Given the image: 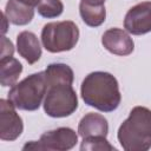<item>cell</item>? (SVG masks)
I'll use <instances>...</instances> for the list:
<instances>
[{"label":"cell","instance_id":"obj_1","mask_svg":"<svg viewBox=\"0 0 151 151\" xmlns=\"http://www.w3.org/2000/svg\"><path fill=\"white\" fill-rule=\"evenodd\" d=\"M80 94L86 105L101 112H112L122 101L119 84L114 76L104 71L88 73L80 86Z\"/></svg>","mask_w":151,"mask_h":151},{"label":"cell","instance_id":"obj_2","mask_svg":"<svg viewBox=\"0 0 151 151\" xmlns=\"http://www.w3.org/2000/svg\"><path fill=\"white\" fill-rule=\"evenodd\" d=\"M117 138L125 151L151 149V110L145 106H134L120 124Z\"/></svg>","mask_w":151,"mask_h":151},{"label":"cell","instance_id":"obj_3","mask_svg":"<svg viewBox=\"0 0 151 151\" xmlns=\"http://www.w3.org/2000/svg\"><path fill=\"white\" fill-rule=\"evenodd\" d=\"M47 92L45 73L29 74L21 81L13 85L8 92V100L22 111H35L44 103Z\"/></svg>","mask_w":151,"mask_h":151},{"label":"cell","instance_id":"obj_4","mask_svg":"<svg viewBox=\"0 0 151 151\" xmlns=\"http://www.w3.org/2000/svg\"><path fill=\"white\" fill-rule=\"evenodd\" d=\"M79 40V28L71 20L53 21L41 29V42L46 51L60 53L71 51Z\"/></svg>","mask_w":151,"mask_h":151},{"label":"cell","instance_id":"obj_5","mask_svg":"<svg viewBox=\"0 0 151 151\" xmlns=\"http://www.w3.org/2000/svg\"><path fill=\"white\" fill-rule=\"evenodd\" d=\"M42 105L47 116L52 118H64L71 116L78 109V97L72 84H50L47 85Z\"/></svg>","mask_w":151,"mask_h":151},{"label":"cell","instance_id":"obj_6","mask_svg":"<svg viewBox=\"0 0 151 151\" xmlns=\"http://www.w3.org/2000/svg\"><path fill=\"white\" fill-rule=\"evenodd\" d=\"M78 143V134L71 127H58L41 134L39 140H31L22 146V150H47L67 151Z\"/></svg>","mask_w":151,"mask_h":151},{"label":"cell","instance_id":"obj_7","mask_svg":"<svg viewBox=\"0 0 151 151\" xmlns=\"http://www.w3.org/2000/svg\"><path fill=\"white\" fill-rule=\"evenodd\" d=\"M15 106L8 99H0V138L13 142L24 131L21 117L17 113Z\"/></svg>","mask_w":151,"mask_h":151},{"label":"cell","instance_id":"obj_8","mask_svg":"<svg viewBox=\"0 0 151 151\" xmlns=\"http://www.w3.org/2000/svg\"><path fill=\"white\" fill-rule=\"evenodd\" d=\"M124 28L133 35L151 32V1H143L131 7L125 14Z\"/></svg>","mask_w":151,"mask_h":151},{"label":"cell","instance_id":"obj_9","mask_svg":"<svg viewBox=\"0 0 151 151\" xmlns=\"http://www.w3.org/2000/svg\"><path fill=\"white\" fill-rule=\"evenodd\" d=\"M103 46L112 54L116 55H129L134 50V42L127 31L122 28H109L101 37Z\"/></svg>","mask_w":151,"mask_h":151},{"label":"cell","instance_id":"obj_10","mask_svg":"<svg viewBox=\"0 0 151 151\" xmlns=\"http://www.w3.org/2000/svg\"><path fill=\"white\" fill-rule=\"evenodd\" d=\"M77 132L83 139L90 137H106L109 133V123L103 114L90 112L80 119Z\"/></svg>","mask_w":151,"mask_h":151},{"label":"cell","instance_id":"obj_11","mask_svg":"<svg viewBox=\"0 0 151 151\" xmlns=\"http://www.w3.org/2000/svg\"><path fill=\"white\" fill-rule=\"evenodd\" d=\"M18 53L28 63L35 64L41 57V46L38 37L31 31H22L17 37Z\"/></svg>","mask_w":151,"mask_h":151},{"label":"cell","instance_id":"obj_12","mask_svg":"<svg viewBox=\"0 0 151 151\" xmlns=\"http://www.w3.org/2000/svg\"><path fill=\"white\" fill-rule=\"evenodd\" d=\"M4 13L13 25L24 26L32 21L34 17V7L22 4L19 0H8Z\"/></svg>","mask_w":151,"mask_h":151},{"label":"cell","instance_id":"obj_13","mask_svg":"<svg viewBox=\"0 0 151 151\" xmlns=\"http://www.w3.org/2000/svg\"><path fill=\"white\" fill-rule=\"evenodd\" d=\"M21 72L22 65L18 59L13 57L0 59V83L4 87L15 85Z\"/></svg>","mask_w":151,"mask_h":151},{"label":"cell","instance_id":"obj_14","mask_svg":"<svg viewBox=\"0 0 151 151\" xmlns=\"http://www.w3.org/2000/svg\"><path fill=\"white\" fill-rule=\"evenodd\" d=\"M44 73H45L47 85L55 84V83L73 84V79H74L73 70L66 64H63V63L50 64L44 71Z\"/></svg>","mask_w":151,"mask_h":151},{"label":"cell","instance_id":"obj_15","mask_svg":"<svg viewBox=\"0 0 151 151\" xmlns=\"http://www.w3.org/2000/svg\"><path fill=\"white\" fill-rule=\"evenodd\" d=\"M79 13L83 21L90 27H98L106 19L105 5H88L80 1Z\"/></svg>","mask_w":151,"mask_h":151},{"label":"cell","instance_id":"obj_16","mask_svg":"<svg viewBox=\"0 0 151 151\" xmlns=\"http://www.w3.org/2000/svg\"><path fill=\"white\" fill-rule=\"evenodd\" d=\"M37 11L42 18H57L63 13L64 4L60 0H41L37 6Z\"/></svg>","mask_w":151,"mask_h":151},{"label":"cell","instance_id":"obj_17","mask_svg":"<svg viewBox=\"0 0 151 151\" xmlns=\"http://www.w3.org/2000/svg\"><path fill=\"white\" fill-rule=\"evenodd\" d=\"M81 151H112L116 150L113 145L109 143L106 137H90L84 138L80 145Z\"/></svg>","mask_w":151,"mask_h":151},{"label":"cell","instance_id":"obj_18","mask_svg":"<svg viewBox=\"0 0 151 151\" xmlns=\"http://www.w3.org/2000/svg\"><path fill=\"white\" fill-rule=\"evenodd\" d=\"M14 53V46L12 44V41L6 38L5 35L1 37V54H0V59H6L9 57H13Z\"/></svg>","mask_w":151,"mask_h":151},{"label":"cell","instance_id":"obj_19","mask_svg":"<svg viewBox=\"0 0 151 151\" xmlns=\"http://www.w3.org/2000/svg\"><path fill=\"white\" fill-rule=\"evenodd\" d=\"M19 1L22 2V4H26V5L31 6V7H37L40 4L41 0H19Z\"/></svg>","mask_w":151,"mask_h":151},{"label":"cell","instance_id":"obj_20","mask_svg":"<svg viewBox=\"0 0 151 151\" xmlns=\"http://www.w3.org/2000/svg\"><path fill=\"white\" fill-rule=\"evenodd\" d=\"M7 21L9 22V20L7 19V17L5 15V13H2V35H5V33L7 32Z\"/></svg>","mask_w":151,"mask_h":151},{"label":"cell","instance_id":"obj_21","mask_svg":"<svg viewBox=\"0 0 151 151\" xmlns=\"http://www.w3.org/2000/svg\"><path fill=\"white\" fill-rule=\"evenodd\" d=\"M81 1L88 5H104L105 4V0H81Z\"/></svg>","mask_w":151,"mask_h":151}]
</instances>
